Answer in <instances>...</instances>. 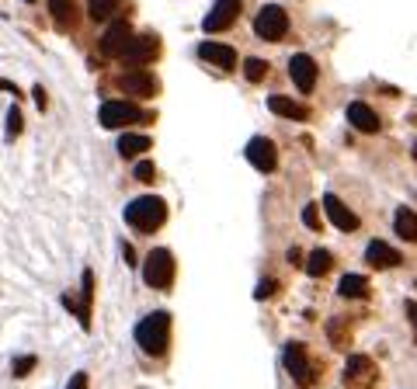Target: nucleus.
Instances as JSON below:
<instances>
[{"mask_svg": "<svg viewBox=\"0 0 417 389\" xmlns=\"http://www.w3.org/2000/svg\"><path fill=\"white\" fill-rule=\"evenodd\" d=\"M164 219H167V205H164V198H157V195H143V198L129 202V209H125V222L136 226L139 233L160 229Z\"/></svg>", "mask_w": 417, "mask_h": 389, "instance_id": "nucleus-1", "label": "nucleus"}, {"mask_svg": "<svg viewBox=\"0 0 417 389\" xmlns=\"http://www.w3.org/2000/svg\"><path fill=\"white\" fill-rule=\"evenodd\" d=\"M170 341V316L167 313H150L136 323V345L146 354H164Z\"/></svg>", "mask_w": 417, "mask_h": 389, "instance_id": "nucleus-2", "label": "nucleus"}, {"mask_svg": "<svg viewBox=\"0 0 417 389\" xmlns=\"http://www.w3.org/2000/svg\"><path fill=\"white\" fill-rule=\"evenodd\" d=\"M153 115L136 108L132 101H105L101 112H98V122L105 129H122V126H132V122H150Z\"/></svg>", "mask_w": 417, "mask_h": 389, "instance_id": "nucleus-3", "label": "nucleus"}, {"mask_svg": "<svg viewBox=\"0 0 417 389\" xmlns=\"http://www.w3.org/2000/svg\"><path fill=\"white\" fill-rule=\"evenodd\" d=\"M254 32H257V39H264V42H282L286 32H289V14H286L278 4H268V7L257 11Z\"/></svg>", "mask_w": 417, "mask_h": 389, "instance_id": "nucleus-4", "label": "nucleus"}, {"mask_svg": "<svg viewBox=\"0 0 417 389\" xmlns=\"http://www.w3.org/2000/svg\"><path fill=\"white\" fill-rule=\"evenodd\" d=\"M143 282L150 285V289H167L170 282H174V258H170V251L164 247H157L146 264H143Z\"/></svg>", "mask_w": 417, "mask_h": 389, "instance_id": "nucleus-5", "label": "nucleus"}, {"mask_svg": "<svg viewBox=\"0 0 417 389\" xmlns=\"http://www.w3.org/2000/svg\"><path fill=\"white\" fill-rule=\"evenodd\" d=\"M157 56H160V39H153V35H139V39H132L129 49L122 52V63L129 66V73H132V70L153 63Z\"/></svg>", "mask_w": 417, "mask_h": 389, "instance_id": "nucleus-6", "label": "nucleus"}, {"mask_svg": "<svg viewBox=\"0 0 417 389\" xmlns=\"http://www.w3.org/2000/svg\"><path fill=\"white\" fill-rule=\"evenodd\" d=\"M247 160L257 167V171L271 174L278 167V150H275V143L271 139H264V136H254L247 143Z\"/></svg>", "mask_w": 417, "mask_h": 389, "instance_id": "nucleus-7", "label": "nucleus"}, {"mask_svg": "<svg viewBox=\"0 0 417 389\" xmlns=\"http://www.w3.org/2000/svg\"><path fill=\"white\" fill-rule=\"evenodd\" d=\"M282 361H286V372H289L299 386H310V383H313V372H310L306 347H303V345H295V341H292V345H286V351H282Z\"/></svg>", "mask_w": 417, "mask_h": 389, "instance_id": "nucleus-8", "label": "nucleus"}, {"mask_svg": "<svg viewBox=\"0 0 417 389\" xmlns=\"http://www.w3.org/2000/svg\"><path fill=\"white\" fill-rule=\"evenodd\" d=\"M289 77H292V84L299 87L303 94H310V90L317 87V63H313V56L295 52V56L289 59Z\"/></svg>", "mask_w": 417, "mask_h": 389, "instance_id": "nucleus-9", "label": "nucleus"}, {"mask_svg": "<svg viewBox=\"0 0 417 389\" xmlns=\"http://www.w3.org/2000/svg\"><path fill=\"white\" fill-rule=\"evenodd\" d=\"M237 14H240V0H216L212 11L206 14V21H202V28L206 32H223L237 21Z\"/></svg>", "mask_w": 417, "mask_h": 389, "instance_id": "nucleus-10", "label": "nucleus"}, {"mask_svg": "<svg viewBox=\"0 0 417 389\" xmlns=\"http://www.w3.org/2000/svg\"><path fill=\"white\" fill-rule=\"evenodd\" d=\"M136 35H132V28H129V21H115L105 35H101V56H119L122 59V52L129 49Z\"/></svg>", "mask_w": 417, "mask_h": 389, "instance_id": "nucleus-11", "label": "nucleus"}, {"mask_svg": "<svg viewBox=\"0 0 417 389\" xmlns=\"http://www.w3.org/2000/svg\"><path fill=\"white\" fill-rule=\"evenodd\" d=\"M372 379H375L372 358H365V354H351V358H348V369H344V383L355 386V389H369Z\"/></svg>", "mask_w": 417, "mask_h": 389, "instance_id": "nucleus-12", "label": "nucleus"}, {"mask_svg": "<svg viewBox=\"0 0 417 389\" xmlns=\"http://www.w3.org/2000/svg\"><path fill=\"white\" fill-rule=\"evenodd\" d=\"M324 213H327V219H331L337 229H344V233H355V229H358V216H355L337 195H324Z\"/></svg>", "mask_w": 417, "mask_h": 389, "instance_id": "nucleus-13", "label": "nucleus"}, {"mask_svg": "<svg viewBox=\"0 0 417 389\" xmlns=\"http://www.w3.org/2000/svg\"><path fill=\"white\" fill-rule=\"evenodd\" d=\"M199 59H206L208 66H219V70H233L237 66V52L230 45H219V42L199 45Z\"/></svg>", "mask_w": 417, "mask_h": 389, "instance_id": "nucleus-14", "label": "nucleus"}, {"mask_svg": "<svg viewBox=\"0 0 417 389\" xmlns=\"http://www.w3.org/2000/svg\"><path fill=\"white\" fill-rule=\"evenodd\" d=\"M119 87H122L129 97H153V94H157V80H153L150 73H139V70L122 73V77H119Z\"/></svg>", "mask_w": 417, "mask_h": 389, "instance_id": "nucleus-15", "label": "nucleus"}, {"mask_svg": "<svg viewBox=\"0 0 417 389\" xmlns=\"http://www.w3.org/2000/svg\"><path fill=\"white\" fill-rule=\"evenodd\" d=\"M365 261H369V268H400V261H404V254L400 251H393L389 244H382V240H372L369 244V251H365Z\"/></svg>", "mask_w": 417, "mask_h": 389, "instance_id": "nucleus-16", "label": "nucleus"}, {"mask_svg": "<svg viewBox=\"0 0 417 389\" xmlns=\"http://www.w3.org/2000/svg\"><path fill=\"white\" fill-rule=\"evenodd\" d=\"M344 115H348V122H351L358 132H379V115H375L365 101H351Z\"/></svg>", "mask_w": 417, "mask_h": 389, "instance_id": "nucleus-17", "label": "nucleus"}, {"mask_svg": "<svg viewBox=\"0 0 417 389\" xmlns=\"http://www.w3.org/2000/svg\"><path fill=\"white\" fill-rule=\"evenodd\" d=\"M268 108H271L275 115H282V119H295V122L310 119V108H306V104H295L292 97H282V94H271V97H268Z\"/></svg>", "mask_w": 417, "mask_h": 389, "instance_id": "nucleus-18", "label": "nucleus"}, {"mask_svg": "<svg viewBox=\"0 0 417 389\" xmlns=\"http://www.w3.org/2000/svg\"><path fill=\"white\" fill-rule=\"evenodd\" d=\"M337 292H341L344 299H369V282H365L362 275H344L341 285H337Z\"/></svg>", "mask_w": 417, "mask_h": 389, "instance_id": "nucleus-19", "label": "nucleus"}, {"mask_svg": "<svg viewBox=\"0 0 417 389\" xmlns=\"http://www.w3.org/2000/svg\"><path fill=\"white\" fill-rule=\"evenodd\" d=\"M150 150V136H139V132H129L119 139V153H122L125 160L129 157H139V153H146Z\"/></svg>", "mask_w": 417, "mask_h": 389, "instance_id": "nucleus-20", "label": "nucleus"}, {"mask_svg": "<svg viewBox=\"0 0 417 389\" xmlns=\"http://www.w3.org/2000/svg\"><path fill=\"white\" fill-rule=\"evenodd\" d=\"M397 237L407 240V244L417 240V216L411 209H397Z\"/></svg>", "mask_w": 417, "mask_h": 389, "instance_id": "nucleus-21", "label": "nucleus"}, {"mask_svg": "<svg viewBox=\"0 0 417 389\" xmlns=\"http://www.w3.org/2000/svg\"><path fill=\"white\" fill-rule=\"evenodd\" d=\"M122 7V0H87V14H90V21H108L115 11Z\"/></svg>", "mask_w": 417, "mask_h": 389, "instance_id": "nucleus-22", "label": "nucleus"}, {"mask_svg": "<svg viewBox=\"0 0 417 389\" xmlns=\"http://www.w3.org/2000/svg\"><path fill=\"white\" fill-rule=\"evenodd\" d=\"M331 264H334V258L324 251V247H317L313 254H310V261H306V271L313 275V278H320V275H327L331 271Z\"/></svg>", "mask_w": 417, "mask_h": 389, "instance_id": "nucleus-23", "label": "nucleus"}, {"mask_svg": "<svg viewBox=\"0 0 417 389\" xmlns=\"http://www.w3.org/2000/svg\"><path fill=\"white\" fill-rule=\"evenodd\" d=\"M49 11H52V18H56V25H59V28H70V21H74L70 0H49Z\"/></svg>", "mask_w": 417, "mask_h": 389, "instance_id": "nucleus-24", "label": "nucleus"}, {"mask_svg": "<svg viewBox=\"0 0 417 389\" xmlns=\"http://www.w3.org/2000/svg\"><path fill=\"white\" fill-rule=\"evenodd\" d=\"M244 73H247L250 84L264 80V73H268V59H261V56H250V59H244Z\"/></svg>", "mask_w": 417, "mask_h": 389, "instance_id": "nucleus-25", "label": "nucleus"}, {"mask_svg": "<svg viewBox=\"0 0 417 389\" xmlns=\"http://www.w3.org/2000/svg\"><path fill=\"white\" fill-rule=\"evenodd\" d=\"M136 181H143V184H150V181H153V177H157V167H153V164H150V160H139V164H136Z\"/></svg>", "mask_w": 417, "mask_h": 389, "instance_id": "nucleus-26", "label": "nucleus"}, {"mask_svg": "<svg viewBox=\"0 0 417 389\" xmlns=\"http://www.w3.org/2000/svg\"><path fill=\"white\" fill-rule=\"evenodd\" d=\"M18 132H21V108L14 104V108L7 112V139H14Z\"/></svg>", "mask_w": 417, "mask_h": 389, "instance_id": "nucleus-27", "label": "nucleus"}, {"mask_svg": "<svg viewBox=\"0 0 417 389\" xmlns=\"http://www.w3.org/2000/svg\"><path fill=\"white\" fill-rule=\"evenodd\" d=\"M303 222H306L310 229H320V209H317V205H306V209H303Z\"/></svg>", "mask_w": 417, "mask_h": 389, "instance_id": "nucleus-28", "label": "nucleus"}, {"mask_svg": "<svg viewBox=\"0 0 417 389\" xmlns=\"http://www.w3.org/2000/svg\"><path fill=\"white\" fill-rule=\"evenodd\" d=\"M32 369H35V358H32V354H25V358L14 361V376H28Z\"/></svg>", "mask_w": 417, "mask_h": 389, "instance_id": "nucleus-29", "label": "nucleus"}, {"mask_svg": "<svg viewBox=\"0 0 417 389\" xmlns=\"http://www.w3.org/2000/svg\"><path fill=\"white\" fill-rule=\"evenodd\" d=\"M271 292H275V282H271V278H264V282L257 285V299H268Z\"/></svg>", "mask_w": 417, "mask_h": 389, "instance_id": "nucleus-30", "label": "nucleus"}, {"mask_svg": "<svg viewBox=\"0 0 417 389\" xmlns=\"http://www.w3.org/2000/svg\"><path fill=\"white\" fill-rule=\"evenodd\" d=\"M404 309H407V320H411V327H414V337H417V303L411 299V303L404 306Z\"/></svg>", "mask_w": 417, "mask_h": 389, "instance_id": "nucleus-31", "label": "nucleus"}, {"mask_svg": "<svg viewBox=\"0 0 417 389\" xmlns=\"http://www.w3.org/2000/svg\"><path fill=\"white\" fill-rule=\"evenodd\" d=\"M66 389H87V376H83V372H77V376L70 379V386H66Z\"/></svg>", "mask_w": 417, "mask_h": 389, "instance_id": "nucleus-32", "label": "nucleus"}, {"mask_svg": "<svg viewBox=\"0 0 417 389\" xmlns=\"http://www.w3.org/2000/svg\"><path fill=\"white\" fill-rule=\"evenodd\" d=\"M35 104H39V108H45V90H42V87H35Z\"/></svg>", "mask_w": 417, "mask_h": 389, "instance_id": "nucleus-33", "label": "nucleus"}, {"mask_svg": "<svg viewBox=\"0 0 417 389\" xmlns=\"http://www.w3.org/2000/svg\"><path fill=\"white\" fill-rule=\"evenodd\" d=\"M289 261H292V264H299V261H303V254H299V247H292V251H289Z\"/></svg>", "mask_w": 417, "mask_h": 389, "instance_id": "nucleus-34", "label": "nucleus"}, {"mask_svg": "<svg viewBox=\"0 0 417 389\" xmlns=\"http://www.w3.org/2000/svg\"><path fill=\"white\" fill-rule=\"evenodd\" d=\"M0 90H11V94H18V87H14V84H7V80H0Z\"/></svg>", "mask_w": 417, "mask_h": 389, "instance_id": "nucleus-35", "label": "nucleus"}, {"mask_svg": "<svg viewBox=\"0 0 417 389\" xmlns=\"http://www.w3.org/2000/svg\"><path fill=\"white\" fill-rule=\"evenodd\" d=\"M414 160H417V143H414Z\"/></svg>", "mask_w": 417, "mask_h": 389, "instance_id": "nucleus-36", "label": "nucleus"}]
</instances>
